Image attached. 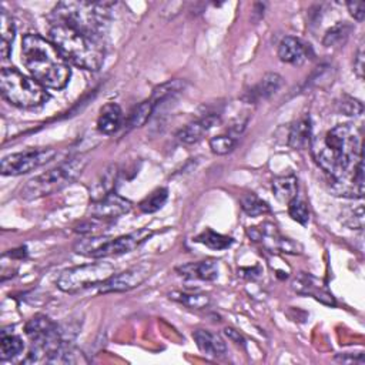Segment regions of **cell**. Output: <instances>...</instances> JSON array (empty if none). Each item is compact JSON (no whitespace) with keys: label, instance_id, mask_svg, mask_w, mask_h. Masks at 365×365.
<instances>
[{"label":"cell","instance_id":"cell-1","mask_svg":"<svg viewBox=\"0 0 365 365\" xmlns=\"http://www.w3.org/2000/svg\"><path fill=\"white\" fill-rule=\"evenodd\" d=\"M315 158L319 167L334 178V185L354 184L356 187L349 170L362 160V151L359 138L349 124H338L327 131L322 145L315 148Z\"/></svg>","mask_w":365,"mask_h":365},{"label":"cell","instance_id":"cell-2","mask_svg":"<svg viewBox=\"0 0 365 365\" xmlns=\"http://www.w3.org/2000/svg\"><path fill=\"white\" fill-rule=\"evenodd\" d=\"M21 61L40 84L48 88H64L71 68L58 48L44 37L29 33L21 40Z\"/></svg>","mask_w":365,"mask_h":365},{"label":"cell","instance_id":"cell-3","mask_svg":"<svg viewBox=\"0 0 365 365\" xmlns=\"http://www.w3.org/2000/svg\"><path fill=\"white\" fill-rule=\"evenodd\" d=\"M50 41L58 48L63 57L74 66L97 71L104 61V48L100 38L86 34L64 23H53Z\"/></svg>","mask_w":365,"mask_h":365},{"label":"cell","instance_id":"cell-4","mask_svg":"<svg viewBox=\"0 0 365 365\" xmlns=\"http://www.w3.org/2000/svg\"><path fill=\"white\" fill-rule=\"evenodd\" d=\"M113 4L107 1H61L53 10V23H64L100 38L106 31Z\"/></svg>","mask_w":365,"mask_h":365},{"label":"cell","instance_id":"cell-5","mask_svg":"<svg viewBox=\"0 0 365 365\" xmlns=\"http://www.w3.org/2000/svg\"><path fill=\"white\" fill-rule=\"evenodd\" d=\"M87 165V157L78 154L67 158L54 168H50L33 178H30L20 190V197L23 200L31 201L41 197L51 195L64 187L76 181Z\"/></svg>","mask_w":365,"mask_h":365},{"label":"cell","instance_id":"cell-6","mask_svg":"<svg viewBox=\"0 0 365 365\" xmlns=\"http://www.w3.org/2000/svg\"><path fill=\"white\" fill-rule=\"evenodd\" d=\"M1 96L13 106L21 108L38 107L48 100L46 87L14 67H4L0 73Z\"/></svg>","mask_w":365,"mask_h":365},{"label":"cell","instance_id":"cell-7","mask_svg":"<svg viewBox=\"0 0 365 365\" xmlns=\"http://www.w3.org/2000/svg\"><path fill=\"white\" fill-rule=\"evenodd\" d=\"M153 235V231L148 228H141L134 232L117 237H88L76 242L74 251L77 254L91 257V258H104L111 255H120L133 251L145 240Z\"/></svg>","mask_w":365,"mask_h":365},{"label":"cell","instance_id":"cell-8","mask_svg":"<svg viewBox=\"0 0 365 365\" xmlns=\"http://www.w3.org/2000/svg\"><path fill=\"white\" fill-rule=\"evenodd\" d=\"M114 274V267L108 262H94L66 269L57 279V287L64 292H77L94 285H100Z\"/></svg>","mask_w":365,"mask_h":365},{"label":"cell","instance_id":"cell-9","mask_svg":"<svg viewBox=\"0 0 365 365\" xmlns=\"http://www.w3.org/2000/svg\"><path fill=\"white\" fill-rule=\"evenodd\" d=\"M56 155V148L29 150L23 153L9 154L3 157L0 171L3 175H21L50 163Z\"/></svg>","mask_w":365,"mask_h":365},{"label":"cell","instance_id":"cell-10","mask_svg":"<svg viewBox=\"0 0 365 365\" xmlns=\"http://www.w3.org/2000/svg\"><path fill=\"white\" fill-rule=\"evenodd\" d=\"M248 235L254 241H259L265 248L281 251L285 254H299L301 245L294 242L292 240L282 237L278 228L271 222H264L258 227H251L248 230Z\"/></svg>","mask_w":365,"mask_h":365},{"label":"cell","instance_id":"cell-11","mask_svg":"<svg viewBox=\"0 0 365 365\" xmlns=\"http://www.w3.org/2000/svg\"><path fill=\"white\" fill-rule=\"evenodd\" d=\"M148 275H150V265L138 264L120 274H113L110 278H107L104 282L98 285V291L101 294L130 291L141 285L148 278Z\"/></svg>","mask_w":365,"mask_h":365},{"label":"cell","instance_id":"cell-12","mask_svg":"<svg viewBox=\"0 0 365 365\" xmlns=\"http://www.w3.org/2000/svg\"><path fill=\"white\" fill-rule=\"evenodd\" d=\"M131 207L133 205L128 200L113 191L100 200L91 201L88 207V214L93 218L108 221L127 214L131 210Z\"/></svg>","mask_w":365,"mask_h":365},{"label":"cell","instance_id":"cell-13","mask_svg":"<svg viewBox=\"0 0 365 365\" xmlns=\"http://www.w3.org/2000/svg\"><path fill=\"white\" fill-rule=\"evenodd\" d=\"M292 289L301 295H309L325 305H335V299L328 291L327 285L312 274L299 272L292 281Z\"/></svg>","mask_w":365,"mask_h":365},{"label":"cell","instance_id":"cell-14","mask_svg":"<svg viewBox=\"0 0 365 365\" xmlns=\"http://www.w3.org/2000/svg\"><path fill=\"white\" fill-rule=\"evenodd\" d=\"M218 123H220V115H217V114H207V115H204V117H201V118L187 124L185 127H182L177 133V138L182 144H194L198 140H201L202 135L205 133H208V130H211Z\"/></svg>","mask_w":365,"mask_h":365},{"label":"cell","instance_id":"cell-15","mask_svg":"<svg viewBox=\"0 0 365 365\" xmlns=\"http://www.w3.org/2000/svg\"><path fill=\"white\" fill-rule=\"evenodd\" d=\"M278 57L284 63L292 66H301L308 58V50L305 44L292 36H285L278 46Z\"/></svg>","mask_w":365,"mask_h":365},{"label":"cell","instance_id":"cell-16","mask_svg":"<svg viewBox=\"0 0 365 365\" xmlns=\"http://www.w3.org/2000/svg\"><path fill=\"white\" fill-rule=\"evenodd\" d=\"M192 338L198 349L211 358H222L227 354V345L224 339L207 329H197L192 332Z\"/></svg>","mask_w":365,"mask_h":365},{"label":"cell","instance_id":"cell-17","mask_svg":"<svg viewBox=\"0 0 365 365\" xmlns=\"http://www.w3.org/2000/svg\"><path fill=\"white\" fill-rule=\"evenodd\" d=\"M177 272L190 279L214 281L218 277V262L215 259H204L198 262H188L175 268Z\"/></svg>","mask_w":365,"mask_h":365},{"label":"cell","instance_id":"cell-18","mask_svg":"<svg viewBox=\"0 0 365 365\" xmlns=\"http://www.w3.org/2000/svg\"><path fill=\"white\" fill-rule=\"evenodd\" d=\"M282 86V77L277 73H267L262 78L242 97L248 103H257L259 100L269 98Z\"/></svg>","mask_w":365,"mask_h":365},{"label":"cell","instance_id":"cell-19","mask_svg":"<svg viewBox=\"0 0 365 365\" xmlns=\"http://www.w3.org/2000/svg\"><path fill=\"white\" fill-rule=\"evenodd\" d=\"M123 111L118 104L107 103L101 107L97 118V130L103 134H113L121 127Z\"/></svg>","mask_w":365,"mask_h":365},{"label":"cell","instance_id":"cell-20","mask_svg":"<svg viewBox=\"0 0 365 365\" xmlns=\"http://www.w3.org/2000/svg\"><path fill=\"white\" fill-rule=\"evenodd\" d=\"M44 361L50 364H84L88 362V358L76 346L61 342L44 356Z\"/></svg>","mask_w":365,"mask_h":365},{"label":"cell","instance_id":"cell-21","mask_svg":"<svg viewBox=\"0 0 365 365\" xmlns=\"http://www.w3.org/2000/svg\"><path fill=\"white\" fill-rule=\"evenodd\" d=\"M311 143V120L308 115L297 120L288 134V144L295 150H304Z\"/></svg>","mask_w":365,"mask_h":365},{"label":"cell","instance_id":"cell-22","mask_svg":"<svg viewBox=\"0 0 365 365\" xmlns=\"http://www.w3.org/2000/svg\"><path fill=\"white\" fill-rule=\"evenodd\" d=\"M0 36H1V44H0V53L3 58H9L10 51H11V44L14 40L16 29H14V21L11 16L1 9L0 10Z\"/></svg>","mask_w":365,"mask_h":365},{"label":"cell","instance_id":"cell-23","mask_svg":"<svg viewBox=\"0 0 365 365\" xmlns=\"http://www.w3.org/2000/svg\"><path fill=\"white\" fill-rule=\"evenodd\" d=\"M298 191V182L297 177L292 174L288 175H281L274 178L272 181V192L279 201H291L292 198L297 197Z\"/></svg>","mask_w":365,"mask_h":365},{"label":"cell","instance_id":"cell-24","mask_svg":"<svg viewBox=\"0 0 365 365\" xmlns=\"http://www.w3.org/2000/svg\"><path fill=\"white\" fill-rule=\"evenodd\" d=\"M117 175H118V171H117V165H114V164L108 165L104 170V173L100 175V178L97 180V182L94 184V187L91 190L93 191V201L100 200V198L106 197L107 194L113 192L115 181H117Z\"/></svg>","mask_w":365,"mask_h":365},{"label":"cell","instance_id":"cell-25","mask_svg":"<svg viewBox=\"0 0 365 365\" xmlns=\"http://www.w3.org/2000/svg\"><path fill=\"white\" fill-rule=\"evenodd\" d=\"M154 110H155V106L151 101V98L144 100L143 103L135 106L131 110V113H130V115L127 118V128L133 130V128L144 125L150 120V117L154 113Z\"/></svg>","mask_w":365,"mask_h":365},{"label":"cell","instance_id":"cell-26","mask_svg":"<svg viewBox=\"0 0 365 365\" xmlns=\"http://www.w3.org/2000/svg\"><path fill=\"white\" fill-rule=\"evenodd\" d=\"M24 348L23 339L19 335L7 334L6 331H1V341H0V358L1 361L11 359L21 354Z\"/></svg>","mask_w":365,"mask_h":365},{"label":"cell","instance_id":"cell-27","mask_svg":"<svg viewBox=\"0 0 365 365\" xmlns=\"http://www.w3.org/2000/svg\"><path fill=\"white\" fill-rule=\"evenodd\" d=\"M241 202V208L242 211L250 215V217H258V215H264L268 214L271 211L269 205L261 200L258 195L252 194V192H247L241 197L240 200Z\"/></svg>","mask_w":365,"mask_h":365},{"label":"cell","instance_id":"cell-28","mask_svg":"<svg viewBox=\"0 0 365 365\" xmlns=\"http://www.w3.org/2000/svg\"><path fill=\"white\" fill-rule=\"evenodd\" d=\"M168 297L170 299L194 309H201L210 305V297L205 294H190L182 291H173L170 292Z\"/></svg>","mask_w":365,"mask_h":365},{"label":"cell","instance_id":"cell-29","mask_svg":"<svg viewBox=\"0 0 365 365\" xmlns=\"http://www.w3.org/2000/svg\"><path fill=\"white\" fill-rule=\"evenodd\" d=\"M195 241L200 244H204L205 247L211 250H225L232 244V238L222 235L220 232L212 231L211 228H207L200 235L195 237Z\"/></svg>","mask_w":365,"mask_h":365},{"label":"cell","instance_id":"cell-30","mask_svg":"<svg viewBox=\"0 0 365 365\" xmlns=\"http://www.w3.org/2000/svg\"><path fill=\"white\" fill-rule=\"evenodd\" d=\"M168 198V190L167 188H157L154 190L151 194H148L140 204V210L143 212H147V214H151V212H155L158 211L167 201Z\"/></svg>","mask_w":365,"mask_h":365},{"label":"cell","instance_id":"cell-31","mask_svg":"<svg viewBox=\"0 0 365 365\" xmlns=\"http://www.w3.org/2000/svg\"><path fill=\"white\" fill-rule=\"evenodd\" d=\"M351 29L352 27L346 21L336 23L335 26H332L331 29L327 30V33H325V36L322 38V44L327 46V47H331V46L344 43L346 40V37L349 36Z\"/></svg>","mask_w":365,"mask_h":365},{"label":"cell","instance_id":"cell-32","mask_svg":"<svg viewBox=\"0 0 365 365\" xmlns=\"http://www.w3.org/2000/svg\"><path fill=\"white\" fill-rule=\"evenodd\" d=\"M235 144H237V138L234 135H228V134L215 135L210 140L211 151L218 155H225V154L231 153L234 150Z\"/></svg>","mask_w":365,"mask_h":365},{"label":"cell","instance_id":"cell-33","mask_svg":"<svg viewBox=\"0 0 365 365\" xmlns=\"http://www.w3.org/2000/svg\"><path fill=\"white\" fill-rule=\"evenodd\" d=\"M288 214H289V217L294 221H297V222H299L302 225H305L308 222V220H309L308 205L302 200H299L297 197L292 198L291 201H288Z\"/></svg>","mask_w":365,"mask_h":365},{"label":"cell","instance_id":"cell-34","mask_svg":"<svg viewBox=\"0 0 365 365\" xmlns=\"http://www.w3.org/2000/svg\"><path fill=\"white\" fill-rule=\"evenodd\" d=\"M342 222L349 228L362 230L364 227V207L358 205L355 208H348L342 212Z\"/></svg>","mask_w":365,"mask_h":365},{"label":"cell","instance_id":"cell-35","mask_svg":"<svg viewBox=\"0 0 365 365\" xmlns=\"http://www.w3.org/2000/svg\"><path fill=\"white\" fill-rule=\"evenodd\" d=\"M339 110L345 114V115H359L364 111V106L359 100L352 98L349 96H342L341 101L338 103Z\"/></svg>","mask_w":365,"mask_h":365},{"label":"cell","instance_id":"cell-36","mask_svg":"<svg viewBox=\"0 0 365 365\" xmlns=\"http://www.w3.org/2000/svg\"><path fill=\"white\" fill-rule=\"evenodd\" d=\"M106 221L104 220H97V218H93V217H88V220L77 224L74 227V231L76 232H80V234H94L100 230H104L106 227Z\"/></svg>","mask_w":365,"mask_h":365},{"label":"cell","instance_id":"cell-37","mask_svg":"<svg viewBox=\"0 0 365 365\" xmlns=\"http://www.w3.org/2000/svg\"><path fill=\"white\" fill-rule=\"evenodd\" d=\"M346 7H348L349 14L355 20H358V21L364 20V17H365V3L364 1H348Z\"/></svg>","mask_w":365,"mask_h":365},{"label":"cell","instance_id":"cell-38","mask_svg":"<svg viewBox=\"0 0 365 365\" xmlns=\"http://www.w3.org/2000/svg\"><path fill=\"white\" fill-rule=\"evenodd\" d=\"M354 70L359 78L364 77V46L361 44L354 57Z\"/></svg>","mask_w":365,"mask_h":365},{"label":"cell","instance_id":"cell-39","mask_svg":"<svg viewBox=\"0 0 365 365\" xmlns=\"http://www.w3.org/2000/svg\"><path fill=\"white\" fill-rule=\"evenodd\" d=\"M224 334H225V335L228 336V339L232 341L234 344L241 345V346H245V339H244V336H242L238 331H235L234 328H225V329H224Z\"/></svg>","mask_w":365,"mask_h":365}]
</instances>
